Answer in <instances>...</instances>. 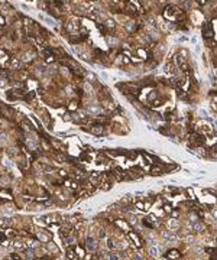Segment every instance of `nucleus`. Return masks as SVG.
I'll list each match as a JSON object with an SVG mask.
<instances>
[{
    "mask_svg": "<svg viewBox=\"0 0 217 260\" xmlns=\"http://www.w3.org/2000/svg\"><path fill=\"white\" fill-rule=\"evenodd\" d=\"M85 247H87V249H88L90 251L97 250V247H98L97 240H96L94 237H87V240H85Z\"/></svg>",
    "mask_w": 217,
    "mask_h": 260,
    "instance_id": "f257e3e1",
    "label": "nucleus"
},
{
    "mask_svg": "<svg viewBox=\"0 0 217 260\" xmlns=\"http://www.w3.org/2000/svg\"><path fill=\"white\" fill-rule=\"evenodd\" d=\"M203 35H204V38H206V39H211V38H213L214 32H213V27H211V25H210V23H204V26H203Z\"/></svg>",
    "mask_w": 217,
    "mask_h": 260,
    "instance_id": "f03ea898",
    "label": "nucleus"
},
{
    "mask_svg": "<svg viewBox=\"0 0 217 260\" xmlns=\"http://www.w3.org/2000/svg\"><path fill=\"white\" fill-rule=\"evenodd\" d=\"M90 132H91L93 135H97V136L104 135V127H103V126H94V127L90 129Z\"/></svg>",
    "mask_w": 217,
    "mask_h": 260,
    "instance_id": "7ed1b4c3",
    "label": "nucleus"
},
{
    "mask_svg": "<svg viewBox=\"0 0 217 260\" xmlns=\"http://www.w3.org/2000/svg\"><path fill=\"white\" fill-rule=\"evenodd\" d=\"M12 220L9 218H5V217H0V228H6V227H9Z\"/></svg>",
    "mask_w": 217,
    "mask_h": 260,
    "instance_id": "20e7f679",
    "label": "nucleus"
},
{
    "mask_svg": "<svg viewBox=\"0 0 217 260\" xmlns=\"http://www.w3.org/2000/svg\"><path fill=\"white\" fill-rule=\"evenodd\" d=\"M204 228H206V227H204L203 223H194V224H193V230H194L195 233H201V231H204Z\"/></svg>",
    "mask_w": 217,
    "mask_h": 260,
    "instance_id": "39448f33",
    "label": "nucleus"
},
{
    "mask_svg": "<svg viewBox=\"0 0 217 260\" xmlns=\"http://www.w3.org/2000/svg\"><path fill=\"white\" fill-rule=\"evenodd\" d=\"M129 237H130V238L133 240V241L136 243V246H137V247H141V246H142V240L139 238V236H137V234H135V233H129Z\"/></svg>",
    "mask_w": 217,
    "mask_h": 260,
    "instance_id": "423d86ee",
    "label": "nucleus"
},
{
    "mask_svg": "<svg viewBox=\"0 0 217 260\" xmlns=\"http://www.w3.org/2000/svg\"><path fill=\"white\" fill-rule=\"evenodd\" d=\"M175 7H172V6H169V7H167L165 9V13H164V16L165 18H174V15H175Z\"/></svg>",
    "mask_w": 217,
    "mask_h": 260,
    "instance_id": "0eeeda50",
    "label": "nucleus"
},
{
    "mask_svg": "<svg viewBox=\"0 0 217 260\" xmlns=\"http://www.w3.org/2000/svg\"><path fill=\"white\" fill-rule=\"evenodd\" d=\"M87 113L88 114H100V106H91V107H88Z\"/></svg>",
    "mask_w": 217,
    "mask_h": 260,
    "instance_id": "6e6552de",
    "label": "nucleus"
},
{
    "mask_svg": "<svg viewBox=\"0 0 217 260\" xmlns=\"http://www.w3.org/2000/svg\"><path fill=\"white\" fill-rule=\"evenodd\" d=\"M149 254H151V256H154V257H156V256H159V254H161V250H159V247H155V246H152L151 249H149Z\"/></svg>",
    "mask_w": 217,
    "mask_h": 260,
    "instance_id": "1a4fd4ad",
    "label": "nucleus"
},
{
    "mask_svg": "<svg viewBox=\"0 0 217 260\" xmlns=\"http://www.w3.org/2000/svg\"><path fill=\"white\" fill-rule=\"evenodd\" d=\"M168 257H171V259H177V257H180V251L178 250H169L168 251Z\"/></svg>",
    "mask_w": 217,
    "mask_h": 260,
    "instance_id": "9d476101",
    "label": "nucleus"
},
{
    "mask_svg": "<svg viewBox=\"0 0 217 260\" xmlns=\"http://www.w3.org/2000/svg\"><path fill=\"white\" fill-rule=\"evenodd\" d=\"M126 29H127L129 32H135V31H136V25H135V22L126 23Z\"/></svg>",
    "mask_w": 217,
    "mask_h": 260,
    "instance_id": "9b49d317",
    "label": "nucleus"
},
{
    "mask_svg": "<svg viewBox=\"0 0 217 260\" xmlns=\"http://www.w3.org/2000/svg\"><path fill=\"white\" fill-rule=\"evenodd\" d=\"M191 137H194V142H195V143H198V145L204 143V139H203V137H201V136H198V135H195V133L191 136Z\"/></svg>",
    "mask_w": 217,
    "mask_h": 260,
    "instance_id": "f8f14e48",
    "label": "nucleus"
},
{
    "mask_svg": "<svg viewBox=\"0 0 217 260\" xmlns=\"http://www.w3.org/2000/svg\"><path fill=\"white\" fill-rule=\"evenodd\" d=\"M25 257H26V259H35L33 250H25Z\"/></svg>",
    "mask_w": 217,
    "mask_h": 260,
    "instance_id": "ddd939ff",
    "label": "nucleus"
},
{
    "mask_svg": "<svg viewBox=\"0 0 217 260\" xmlns=\"http://www.w3.org/2000/svg\"><path fill=\"white\" fill-rule=\"evenodd\" d=\"M67 257H68V259H75V253H74L72 249H68V250H67Z\"/></svg>",
    "mask_w": 217,
    "mask_h": 260,
    "instance_id": "4468645a",
    "label": "nucleus"
},
{
    "mask_svg": "<svg viewBox=\"0 0 217 260\" xmlns=\"http://www.w3.org/2000/svg\"><path fill=\"white\" fill-rule=\"evenodd\" d=\"M13 246H15V249H18V250H23V249H25V244L20 243V241H16Z\"/></svg>",
    "mask_w": 217,
    "mask_h": 260,
    "instance_id": "2eb2a0df",
    "label": "nucleus"
},
{
    "mask_svg": "<svg viewBox=\"0 0 217 260\" xmlns=\"http://www.w3.org/2000/svg\"><path fill=\"white\" fill-rule=\"evenodd\" d=\"M107 246L110 247V249H114V247H116V244H114V240H111V238H110V240L107 241Z\"/></svg>",
    "mask_w": 217,
    "mask_h": 260,
    "instance_id": "dca6fc26",
    "label": "nucleus"
},
{
    "mask_svg": "<svg viewBox=\"0 0 217 260\" xmlns=\"http://www.w3.org/2000/svg\"><path fill=\"white\" fill-rule=\"evenodd\" d=\"M12 67H13V68H18L19 67V61H18V59H13V61H12Z\"/></svg>",
    "mask_w": 217,
    "mask_h": 260,
    "instance_id": "f3484780",
    "label": "nucleus"
},
{
    "mask_svg": "<svg viewBox=\"0 0 217 260\" xmlns=\"http://www.w3.org/2000/svg\"><path fill=\"white\" fill-rule=\"evenodd\" d=\"M109 257H110L111 260H117V259H120V257H119V256H117V254H116V253H111V254L109 256Z\"/></svg>",
    "mask_w": 217,
    "mask_h": 260,
    "instance_id": "a211bd4d",
    "label": "nucleus"
},
{
    "mask_svg": "<svg viewBox=\"0 0 217 260\" xmlns=\"http://www.w3.org/2000/svg\"><path fill=\"white\" fill-rule=\"evenodd\" d=\"M106 25H107L109 27H114V22H113V20H107Z\"/></svg>",
    "mask_w": 217,
    "mask_h": 260,
    "instance_id": "6ab92c4d",
    "label": "nucleus"
},
{
    "mask_svg": "<svg viewBox=\"0 0 217 260\" xmlns=\"http://www.w3.org/2000/svg\"><path fill=\"white\" fill-rule=\"evenodd\" d=\"M159 174H161L159 169H156V168H154V169H152V175H159Z\"/></svg>",
    "mask_w": 217,
    "mask_h": 260,
    "instance_id": "aec40b11",
    "label": "nucleus"
},
{
    "mask_svg": "<svg viewBox=\"0 0 217 260\" xmlns=\"http://www.w3.org/2000/svg\"><path fill=\"white\" fill-rule=\"evenodd\" d=\"M36 246V241H29V247H35Z\"/></svg>",
    "mask_w": 217,
    "mask_h": 260,
    "instance_id": "412c9836",
    "label": "nucleus"
},
{
    "mask_svg": "<svg viewBox=\"0 0 217 260\" xmlns=\"http://www.w3.org/2000/svg\"><path fill=\"white\" fill-rule=\"evenodd\" d=\"M98 236H100V238L104 237V231H103V230H100V231H98Z\"/></svg>",
    "mask_w": 217,
    "mask_h": 260,
    "instance_id": "4be33fe9",
    "label": "nucleus"
},
{
    "mask_svg": "<svg viewBox=\"0 0 217 260\" xmlns=\"http://www.w3.org/2000/svg\"><path fill=\"white\" fill-rule=\"evenodd\" d=\"M75 107H77V106H75V103H71V106H70V108H71V110H72V108H75Z\"/></svg>",
    "mask_w": 217,
    "mask_h": 260,
    "instance_id": "5701e85b",
    "label": "nucleus"
},
{
    "mask_svg": "<svg viewBox=\"0 0 217 260\" xmlns=\"http://www.w3.org/2000/svg\"><path fill=\"white\" fill-rule=\"evenodd\" d=\"M0 87H5V80H0Z\"/></svg>",
    "mask_w": 217,
    "mask_h": 260,
    "instance_id": "b1692460",
    "label": "nucleus"
}]
</instances>
